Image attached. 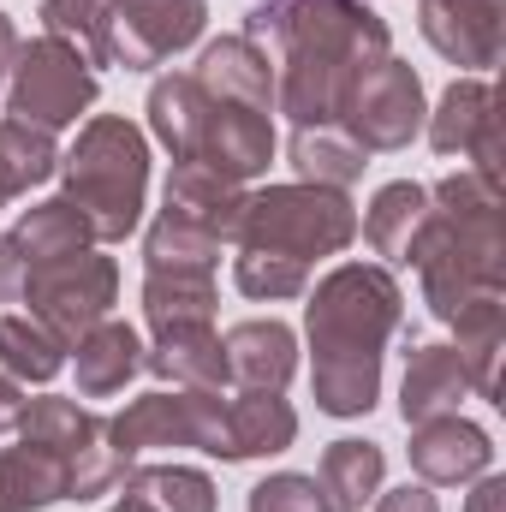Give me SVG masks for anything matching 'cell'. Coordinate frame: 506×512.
I'll return each instance as SVG.
<instances>
[{
	"mask_svg": "<svg viewBox=\"0 0 506 512\" xmlns=\"http://www.w3.org/2000/svg\"><path fill=\"white\" fill-rule=\"evenodd\" d=\"M245 36L280 42L274 102L292 114V126L340 120V102L358 72H370L387 54V24L364 0H262Z\"/></svg>",
	"mask_w": 506,
	"mask_h": 512,
	"instance_id": "obj_1",
	"label": "cell"
},
{
	"mask_svg": "<svg viewBox=\"0 0 506 512\" xmlns=\"http://www.w3.org/2000/svg\"><path fill=\"white\" fill-rule=\"evenodd\" d=\"M399 328V286L376 262H346L310 292L316 405L328 417H364L381 393V346Z\"/></svg>",
	"mask_w": 506,
	"mask_h": 512,
	"instance_id": "obj_2",
	"label": "cell"
},
{
	"mask_svg": "<svg viewBox=\"0 0 506 512\" xmlns=\"http://www.w3.org/2000/svg\"><path fill=\"white\" fill-rule=\"evenodd\" d=\"M143 191H149V143L143 131L102 114L78 131L72 155H66V203L90 221L96 239H126L143 221Z\"/></svg>",
	"mask_w": 506,
	"mask_h": 512,
	"instance_id": "obj_3",
	"label": "cell"
},
{
	"mask_svg": "<svg viewBox=\"0 0 506 512\" xmlns=\"http://www.w3.org/2000/svg\"><path fill=\"white\" fill-rule=\"evenodd\" d=\"M358 239V209L328 191V185H268L245 197V221H239V245L245 251H280L298 262L334 256Z\"/></svg>",
	"mask_w": 506,
	"mask_h": 512,
	"instance_id": "obj_4",
	"label": "cell"
},
{
	"mask_svg": "<svg viewBox=\"0 0 506 512\" xmlns=\"http://www.w3.org/2000/svg\"><path fill=\"white\" fill-rule=\"evenodd\" d=\"M501 221H447L435 215L417 239V274H423V298L441 322H453L471 298L501 292Z\"/></svg>",
	"mask_w": 506,
	"mask_h": 512,
	"instance_id": "obj_5",
	"label": "cell"
},
{
	"mask_svg": "<svg viewBox=\"0 0 506 512\" xmlns=\"http://www.w3.org/2000/svg\"><path fill=\"white\" fill-rule=\"evenodd\" d=\"M120 292V268L114 256L78 251L60 256V262H42L24 274V304H30V322H42L60 346H78L96 322H108V304Z\"/></svg>",
	"mask_w": 506,
	"mask_h": 512,
	"instance_id": "obj_6",
	"label": "cell"
},
{
	"mask_svg": "<svg viewBox=\"0 0 506 512\" xmlns=\"http://www.w3.org/2000/svg\"><path fill=\"white\" fill-rule=\"evenodd\" d=\"M90 102H96V66L72 42L36 36L30 48H18L12 90H6L12 120H30V126L54 131V126H72L78 114H90Z\"/></svg>",
	"mask_w": 506,
	"mask_h": 512,
	"instance_id": "obj_7",
	"label": "cell"
},
{
	"mask_svg": "<svg viewBox=\"0 0 506 512\" xmlns=\"http://www.w3.org/2000/svg\"><path fill=\"white\" fill-rule=\"evenodd\" d=\"M334 126H346L364 149H405L423 126V78L405 60L381 54L376 66L358 72V84L346 90Z\"/></svg>",
	"mask_w": 506,
	"mask_h": 512,
	"instance_id": "obj_8",
	"label": "cell"
},
{
	"mask_svg": "<svg viewBox=\"0 0 506 512\" xmlns=\"http://www.w3.org/2000/svg\"><path fill=\"white\" fill-rule=\"evenodd\" d=\"M203 18H209L203 0H114L102 12L108 60H120L131 72H149V66L173 60L179 48H191Z\"/></svg>",
	"mask_w": 506,
	"mask_h": 512,
	"instance_id": "obj_9",
	"label": "cell"
},
{
	"mask_svg": "<svg viewBox=\"0 0 506 512\" xmlns=\"http://www.w3.org/2000/svg\"><path fill=\"white\" fill-rule=\"evenodd\" d=\"M185 161L209 167L215 179L245 185V179H256V173L274 161V126H268V114H256V108L209 102V108H203V126H197V143H191Z\"/></svg>",
	"mask_w": 506,
	"mask_h": 512,
	"instance_id": "obj_10",
	"label": "cell"
},
{
	"mask_svg": "<svg viewBox=\"0 0 506 512\" xmlns=\"http://www.w3.org/2000/svg\"><path fill=\"white\" fill-rule=\"evenodd\" d=\"M417 24L441 60L489 72L506 42V0H423Z\"/></svg>",
	"mask_w": 506,
	"mask_h": 512,
	"instance_id": "obj_11",
	"label": "cell"
},
{
	"mask_svg": "<svg viewBox=\"0 0 506 512\" xmlns=\"http://www.w3.org/2000/svg\"><path fill=\"white\" fill-rule=\"evenodd\" d=\"M429 143L441 155H465L477 161V173L495 179V155H501V114H495V90L483 78H465L441 96V108L429 114Z\"/></svg>",
	"mask_w": 506,
	"mask_h": 512,
	"instance_id": "obj_12",
	"label": "cell"
},
{
	"mask_svg": "<svg viewBox=\"0 0 506 512\" xmlns=\"http://www.w3.org/2000/svg\"><path fill=\"white\" fill-rule=\"evenodd\" d=\"M495 459L489 435L471 423V417H429V423H411V471L429 483V489H447V483H471L483 477Z\"/></svg>",
	"mask_w": 506,
	"mask_h": 512,
	"instance_id": "obj_13",
	"label": "cell"
},
{
	"mask_svg": "<svg viewBox=\"0 0 506 512\" xmlns=\"http://www.w3.org/2000/svg\"><path fill=\"white\" fill-rule=\"evenodd\" d=\"M191 78H197V90L209 102H233V108H256V114L274 108V60H268V48L256 36L209 42Z\"/></svg>",
	"mask_w": 506,
	"mask_h": 512,
	"instance_id": "obj_14",
	"label": "cell"
},
{
	"mask_svg": "<svg viewBox=\"0 0 506 512\" xmlns=\"http://www.w3.org/2000/svg\"><path fill=\"white\" fill-rule=\"evenodd\" d=\"M167 215H179L185 227L209 233L215 245H239V221H245V191L233 179H215L197 161H173L167 173Z\"/></svg>",
	"mask_w": 506,
	"mask_h": 512,
	"instance_id": "obj_15",
	"label": "cell"
},
{
	"mask_svg": "<svg viewBox=\"0 0 506 512\" xmlns=\"http://www.w3.org/2000/svg\"><path fill=\"white\" fill-rule=\"evenodd\" d=\"M221 352H227V376L245 387H268V393H280V387L292 382V370H298V340H292V328L286 322H239V328H227V340H221Z\"/></svg>",
	"mask_w": 506,
	"mask_h": 512,
	"instance_id": "obj_16",
	"label": "cell"
},
{
	"mask_svg": "<svg viewBox=\"0 0 506 512\" xmlns=\"http://www.w3.org/2000/svg\"><path fill=\"white\" fill-rule=\"evenodd\" d=\"M155 376L179 387H227V352H221V334L209 322H173V328H155V352L143 358Z\"/></svg>",
	"mask_w": 506,
	"mask_h": 512,
	"instance_id": "obj_17",
	"label": "cell"
},
{
	"mask_svg": "<svg viewBox=\"0 0 506 512\" xmlns=\"http://www.w3.org/2000/svg\"><path fill=\"white\" fill-rule=\"evenodd\" d=\"M429 221H435V197L423 185H411V179H393V185H381L376 203L364 209V239L387 262H411V251H417V239H423Z\"/></svg>",
	"mask_w": 506,
	"mask_h": 512,
	"instance_id": "obj_18",
	"label": "cell"
},
{
	"mask_svg": "<svg viewBox=\"0 0 506 512\" xmlns=\"http://www.w3.org/2000/svg\"><path fill=\"white\" fill-rule=\"evenodd\" d=\"M298 435V411L268 393V387H245V393H227V453L233 459H268V453H286Z\"/></svg>",
	"mask_w": 506,
	"mask_h": 512,
	"instance_id": "obj_19",
	"label": "cell"
},
{
	"mask_svg": "<svg viewBox=\"0 0 506 512\" xmlns=\"http://www.w3.org/2000/svg\"><path fill=\"white\" fill-rule=\"evenodd\" d=\"M465 393H471V376H465L459 352H453V346H423V352H411V364H405L399 411H405V423L453 417Z\"/></svg>",
	"mask_w": 506,
	"mask_h": 512,
	"instance_id": "obj_20",
	"label": "cell"
},
{
	"mask_svg": "<svg viewBox=\"0 0 506 512\" xmlns=\"http://www.w3.org/2000/svg\"><path fill=\"white\" fill-rule=\"evenodd\" d=\"M143 370V340L126 322H96L84 340H78V393L84 399H108L120 393Z\"/></svg>",
	"mask_w": 506,
	"mask_h": 512,
	"instance_id": "obj_21",
	"label": "cell"
},
{
	"mask_svg": "<svg viewBox=\"0 0 506 512\" xmlns=\"http://www.w3.org/2000/svg\"><path fill=\"white\" fill-rule=\"evenodd\" d=\"M292 167L304 185H328V191H346L364 167H370V149L352 137L346 126H298L292 131Z\"/></svg>",
	"mask_w": 506,
	"mask_h": 512,
	"instance_id": "obj_22",
	"label": "cell"
},
{
	"mask_svg": "<svg viewBox=\"0 0 506 512\" xmlns=\"http://www.w3.org/2000/svg\"><path fill=\"white\" fill-rule=\"evenodd\" d=\"M18 435H24L30 447H48V453H60V459L72 465L78 453H90V447L108 435V423H102L96 411H84L78 399H24Z\"/></svg>",
	"mask_w": 506,
	"mask_h": 512,
	"instance_id": "obj_23",
	"label": "cell"
},
{
	"mask_svg": "<svg viewBox=\"0 0 506 512\" xmlns=\"http://www.w3.org/2000/svg\"><path fill=\"white\" fill-rule=\"evenodd\" d=\"M12 245L24 251V262H30V268H42V262H60V256L90 251V245H96V233H90V221H84L66 197H48V203L24 209V221H18Z\"/></svg>",
	"mask_w": 506,
	"mask_h": 512,
	"instance_id": "obj_24",
	"label": "cell"
},
{
	"mask_svg": "<svg viewBox=\"0 0 506 512\" xmlns=\"http://www.w3.org/2000/svg\"><path fill=\"white\" fill-rule=\"evenodd\" d=\"M453 328H459V364H465V376L471 387L483 393V399H495V364H501V346H506V304L501 292H489V298H471L459 316H453Z\"/></svg>",
	"mask_w": 506,
	"mask_h": 512,
	"instance_id": "obj_25",
	"label": "cell"
},
{
	"mask_svg": "<svg viewBox=\"0 0 506 512\" xmlns=\"http://www.w3.org/2000/svg\"><path fill=\"white\" fill-rule=\"evenodd\" d=\"M381 471H387V459H381L376 441H334L328 453H322V495H328V512H364V501H376L381 489Z\"/></svg>",
	"mask_w": 506,
	"mask_h": 512,
	"instance_id": "obj_26",
	"label": "cell"
},
{
	"mask_svg": "<svg viewBox=\"0 0 506 512\" xmlns=\"http://www.w3.org/2000/svg\"><path fill=\"white\" fill-rule=\"evenodd\" d=\"M126 501L143 512H215V483L191 465H137L126 471Z\"/></svg>",
	"mask_w": 506,
	"mask_h": 512,
	"instance_id": "obj_27",
	"label": "cell"
},
{
	"mask_svg": "<svg viewBox=\"0 0 506 512\" xmlns=\"http://www.w3.org/2000/svg\"><path fill=\"white\" fill-rule=\"evenodd\" d=\"M60 167V149H54V137L42 126H30V120H0V203L6 197H24L30 185H42L48 173Z\"/></svg>",
	"mask_w": 506,
	"mask_h": 512,
	"instance_id": "obj_28",
	"label": "cell"
},
{
	"mask_svg": "<svg viewBox=\"0 0 506 512\" xmlns=\"http://www.w3.org/2000/svg\"><path fill=\"white\" fill-rule=\"evenodd\" d=\"M203 108H209V96L197 90V78H191V72L155 78V90H149V126H155V137L173 149V161H185V155H191L197 126H203Z\"/></svg>",
	"mask_w": 506,
	"mask_h": 512,
	"instance_id": "obj_29",
	"label": "cell"
},
{
	"mask_svg": "<svg viewBox=\"0 0 506 512\" xmlns=\"http://www.w3.org/2000/svg\"><path fill=\"white\" fill-rule=\"evenodd\" d=\"M209 310H215V274H173V268H149V280H143V316H149V328L209 322Z\"/></svg>",
	"mask_w": 506,
	"mask_h": 512,
	"instance_id": "obj_30",
	"label": "cell"
},
{
	"mask_svg": "<svg viewBox=\"0 0 506 512\" xmlns=\"http://www.w3.org/2000/svg\"><path fill=\"white\" fill-rule=\"evenodd\" d=\"M66 364V346L30 322V316H0V370L18 376V382H54Z\"/></svg>",
	"mask_w": 506,
	"mask_h": 512,
	"instance_id": "obj_31",
	"label": "cell"
},
{
	"mask_svg": "<svg viewBox=\"0 0 506 512\" xmlns=\"http://www.w3.org/2000/svg\"><path fill=\"white\" fill-rule=\"evenodd\" d=\"M221 245L197 227H185L179 215L161 209V221L149 227V268H173V274H215Z\"/></svg>",
	"mask_w": 506,
	"mask_h": 512,
	"instance_id": "obj_32",
	"label": "cell"
},
{
	"mask_svg": "<svg viewBox=\"0 0 506 512\" xmlns=\"http://www.w3.org/2000/svg\"><path fill=\"white\" fill-rule=\"evenodd\" d=\"M239 292L245 298H298L310 286V262L298 256H280V251H239V268H233Z\"/></svg>",
	"mask_w": 506,
	"mask_h": 512,
	"instance_id": "obj_33",
	"label": "cell"
},
{
	"mask_svg": "<svg viewBox=\"0 0 506 512\" xmlns=\"http://www.w3.org/2000/svg\"><path fill=\"white\" fill-rule=\"evenodd\" d=\"M42 36L72 42L90 66H108V42H102V12L78 6V0H42Z\"/></svg>",
	"mask_w": 506,
	"mask_h": 512,
	"instance_id": "obj_34",
	"label": "cell"
},
{
	"mask_svg": "<svg viewBox=\"0 0 506 512\" xmlns=\"http://www.w3.org/2000/svg\"><path fill=\"white\" fill-rule=\"evenodd\" d=\"M251 512H328V495L304 471H274L251 489Z\"/></svg>",
	"mask_w": 506,
	"mask_h": 512,
	"instance_id": "obj_35",
	"label": "cell"
},
{
	"mask_svg": "<svg viewBox=\"0 0 506 512\" xmlns=\"http://www.w3.org/2000/svg\"><path fill=\"white\" fill-rule=\"evenodd\" d=\"M24 274H30V262H24V251H18V245H12V233H6V239H0V304H18Z\"/></svg>",
	"mask_w": 506,
	"mask_h": 512,
	"instance_id": "obj_36",
	"label": "cell"
},
{
	"mask_svg": "<svg viewBox=\"0 0 506 512\" xmlns=\"http://www.w3.org/2000/svg\"><path fill=\"white\" fill-rule=\"evenodd\" d=\"M376 512H441L435 507V495H429V483H405V489H393V495H381Z\"/></svg>",
	"mask_w": 506,
	"mask_h": 512,
	"instance_id": "obj_37",
	"label": "cell"
},
{
	"mask_svg": "<svg viewBox=\"0 0 506 512\" xmlns=\"http://www.w3.org/2000/svg\"><path fill=\"white\" fill-rule=\"evenodd\" d=\"M465 512H506V477H483V483L471 489Z\"/></svg>",
	"mask_w": 506,
	"mask_h": 512,
	"instance_id": "obj_38",
	"label": "cell"
},
{
	"mask_svg": "<svg viewBox=\"0 0 506 512\" xmlns=\"http://www.w3.org/2000/svg\"><path fill=\"white\" fill-rule=\"evenodd\" d=\"M18 417H24V393H18V382L0 370V435H6V429H18Z\"/></svg>",
	"mask_w": 506,
	"mask_h": 512,
	"instance_id": "obj_39",
	"label": "cell"
},
{
	"mask_svg": "<svg viewBox=\"0 0 506 512\" xmlns=\"http://www.w3.org/2000/svg\"><path fill=\"white\" fill-rule=\"evenodd\" d=\"M12 60H18V30H12V18L0 12V78L12 72Z\"/></svg>",
	"mask_w": 506,
	"mask_h": 512,
	"instance_id": "obj_40",
	"label": "cell"
},
{
	"mask_svg": "<svg viewBox=\"0 0 506 512\" xmlns=\"http://www.w3.org/2000/svg\"><path fill=\"white\" fill-rule=\"evenodd\" d=\"M78 6H90V12H108V6H114V0H78Z\"/></svg>",
	"mask_w": 506,
	"mask_h": 512,
	"instance_id": "obj_41",
	"label": "cell"
},
{
	"mask_svg": "<svg viewBox=\"0 0 506 512\" xmlns=\"http://www.w3.org/2000/svg\"><path fill=\"white\" fill-rule=\"evenodd\" d=\"M108 512H143V507H137V501H126V495H120V507H108Z\"/></svg>",
	"mask_w": 506,
	"mask_h": 512,
	"instance_id": "obj_42",
	"label": "cell"
}]
</instances>
